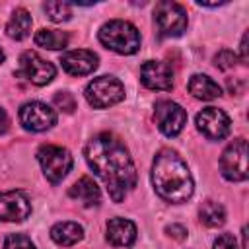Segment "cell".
Returning a JSON list of instances; mask_svg holds the SVG:
<instances>
[{"instance_id": "cell-12", "label": "cell", "mask_w": 249, "mask_h": 249, "mask_svg": "<svg viewBox=\"0 0 249 249\" xmlns=\"http://www.w3.org/2000/svg\"><path fill=\"white\" fill-rule=\"evenodd\" d=\"M140 80L148 89L169 91L173 88V70L167 62L146 60L140 66Z\"/></svg>"}, {"instance_id": "cell-22", "label": "cell", "mask_w": 249, "mask_h": 249, "mask_svg": "<svg viewBox=\"0 0 249 249\" xmlns=\"http://www.w3.org/2000/svg\"><path fill=\"white\" fill-rule=\"evenodd\" d=\"M43 8H45L49 19H53L56 23L66 21L72 16V4H68V2H47Z\"/></svg>"}, {"instance_id": "cell-27", "label": "cell", "mask_w": 249, "mask_h": 249, "mask_svg": "<svg viewBox=\"0 0 249 249\" xmlns=\"http://www.w3.org/2000/svg\"><path fill=\"white\" fill-rule=\"evenodd\" d=\"M165 231H167V233H169L171 237L179 239V241L187 237V230H185V228H183L181 224H171V226H167V228H165Z\"/></svg>"}, {"instance_id": "cell-11", "label": "cell", "mask_w": 249, "mask_h": 249, "mask_svg": "<svg viewBox=\"0 0 249 249\" xmlns=\"http://www.w3.org/2000/svg\"><path fill=\"white\" fill-rule=\"evenodd\" d=\"M196 128L208 138V140H222L230 134L231 123L230 117L218 109V107H204L196 115Z\"/></svg>"}, {"instance_id": "cell-8", "label": "cell", "mask_w": 249, "mask_h": 249, "mask_svg": "<svg viewBox=\"0 0 249 249\" xmlns=\"http://www.w3.org/2000/svg\"><path fill=\"white\" fill-rule=\"evenodd\" d=\"M16 76H21L35 86H45L56 76V68L53 66V62L45 60L39 53L25 51L19 56V68H18Z\"/></svg>"}, {"instance_id": "cell-21", "label": "cell", "mask_w": 249, "mask_h": 249, "mask_svg": "<svg viewBox=\"0 0 249 249\" xmlns=\"http://www.w3.org/2000/svg\"><path fill=\"white\" fill-rule=\"evenodd\" d=\"M198 216H200V222L208 228H218L226 222V210L220 202H214V200H206L200 204L198 208Z\"/></svg>"}, {"instance_id": "cell-19", "label": "cell", "mask_w": 249, "mask_h": 249, "mask_svg": "<svg viewBox=\"0 0 249 249\" xmlns=\"http://www.w3.org/2000/svg\"><path fill=\"white\" fill-rule=\"evenodd\" d=\"M29 31H31V16L25 8H18L12 14L10 21L6 23V35L16 41H21L29 35Z\"/></svg>"}, {"instance_id": "cell-25", "label": "cell", "mask_w": 249, "mask_h": 249, "mask_svg": "<svg viewBox=\"0 0 249 249\" xmlns=\"http://www.w3.org/2000/svg\"><path fill=\"white\" fill-rule=\"evenodd\" d=\"M53 101H54V105H56L58 109H62L64 113H72V111L76 109V99H74V95L68 93V91H58Z\"/></svg>"}, {"instance_id": "cell-10", "label": "cell", "mask_w": 249, "mask_h": 249, "mask_svg": "<svg viewBox=\"0 0 249 249\" xmlns=\"http://www.w3.org/2000/svg\"><path fill=\"white\" fill-rule=\"evenodd\" d=\"M154 117H156V123H158V128L165 134V136H177L185 123H187V111L175 103V101H169V99H160L154 107Z\"/></svg>"}, {"instance_id": "cell-24", "label": "cell", "mask_w": 249, "mask_h": 249, "mask_svg": "<svg viewBox=\"0 0 249 249\" xmlns=\"http://www.w3.org/2000/svg\"><path fill=\"white\" fill-rule=\"evenodd\" d=\"M237 62V54L233 51H228V49H222L216 56H214V66L220 68V70H230L233 68Z\"/></svg>"}, {"instance_id": "cell-5", "label": "cell", "mask_w": 249, "mask_h": 249, "mask_svg": "<svg viewBox=\"0 0 249 249\" xmlns=\"http://www.w3.org/2000/svg\"><path fill=\"white\" fill-rule=\"evenodd\" d=\"M37 160L43 167V173L45 177L56 185L60 183L68 171L72 169V156L66 148L62 146H54V144H43L39 150H37Z\"/></svg>"}, {"instance_id": "cell-13", "label": "cell", "mask_w": 249, "mask_h": 249, "mask_svg": "<svg viewBox=\"0 0 249 249\" xmlns=\"http://www.w3.org/2000/svg\"><path fill=\"white\" fill-rule=\"evenodd\" d=\"M31 214V202L21 191L0 193V220L4 222H23Z\"/></svg>"}, {"instance_id": "cell-23", "label": "cell", "mask_w": 249, "mask_h": 249, "mask_svg": "<svg viewBox=\"0 0 249 249\" xmlns=\"http://www.w3.org/2000/svg\"><path fill=\"white\" fill-rule=\"evenodd\" d=\"M2 249H35L33 241L23 233H8Z\"/></svg>"}, {"instance_id": "cell-3", "label": "cell", "mask_w": 249, "mask_h": 249, "mask_svg": "<svg viewBox=\"0 0 249 249\" xmlns=\"http://www.w3.org/2000/svg\"><path fill=\"white\" fill-rule=\"evenodd\" d=\"M99 41L119 54H134L140 49V31L124 19H111L101 25Z\"/></svg>"}, {"instance_id": "cell-29", "label": "cell", "mask_w": 249, "mask_h": 249, "mask_svg": "<svg viewBox=\"0 0 249 249\" xmlns=\"http://www.w3.org/2000/svg\"><path fill=\"white\" fill-rule=\"evenodd\" d=\"M241 60L243 62H247V33H243V37H241Z\"/></svg>"}, {"instance_id": "cell-18", "label": "cell", "mask_w": 249, "mask_h": 249, "mask_svg": "<svg viewBox=\"0 0 249 249\" xmlns=\"http://www.w3.org/2000/svg\"><path fill=\"white\" fill-rule=\"evenodd\" d=\"M84 237V228L76 222H58L51 228V239L62 247L74 245Z\"/></svg>"}, {"instance_id": "cell-4", "label": "cell", "mask_w": 249, "mask_h": 249, "mask_svg": "<svg viewBox=\"0 0 249 249\" xmlns=\"http://www.w3.org/2000/svg\"><path fill=\"white\" fill-rule=\"evenodd\" d=\"M84 95L91 107L105 109L124 99V86L115 76H99L86 86Z\"/></svg>"}, {"instance_id": "cell-28", "label": "cell", "mask_w": 249, "mask_h": 249, "mask_svg": "<svg viewBox=\"0 0 249 249\" xmlns=\"http://www.w3.org/2000/svg\"><path fill=\"white\" fill-rule=\"evenodd\" d=\"M6 130H8V115H6V111L0 107V134L6 132Z\"/></svg>"}, {"instance_id": "cell-16", "label": "cell", "mask_w": 249, "mask_h": 249, "mask_svg": "<svg viewBox=\"0 0 249 249\" xmlns=\"http://www.w3.org/2000/svg\"><path fill=\"white\" fill-rule=\"evenodd\" d=\"M68 195L72 198H76L78 202H82L84 206H97L99 200H101V191L97 187V183L91 179V177H80L68 191Z\"/></svg>"}, {"instance_id": "cell-7", "label": "cell", "mask_w": 249, "mask_h": 249, "mask_svg": "<svg viewBox=\"0 0 249 249\" xmlns=\"http://www.w3.org/2000/svg\"><path fill=\"white\" fill-rule=\"evenodd\" d=\"M220 171L228 181L247 179V142L245 138L233 140L220 158Z\"/></svg>"}, {"instance_id": "cell-6", "label": "cell", "mask_w": 249, "mask_h": 249, "mask_svg": "<svg viewBox=\"0 0 249 249\" xmlns=\"http://www.w3.org/2000/svg\"><path fill=\"white\" fill-rule=\"evenodd\" d=\"M154 21L161 37H179L187 29V12L181 4L163 0L154 8Z\"/></svg>"}, {"instance_id": "cell-20", "label": "cell", "mask_w": 249, "mask_h": 249, "mask_svg": "<svg viewBox=\"0 0 249 249\" xmlns=\"http://www.w3.org/2000/svg\"><path fill=\"white\" fill-rule=\"evenodd\" d=\"M33 41H35L37 47L58 51V49H64L68 45V33L56 31V29H39L35 33V39Z\"/></svg>"}, {"instance_id": "cell-9", "label": "cell", "mask_w": 249, "mask_h": 249, "mask_svg": "<svg viewBox=\"0 0 249 249\" xmlns=\"http://www.w3.org/2000/svg\"><path fill=\"white\" fill-rule=\"evenodd\" d=\"M19 123L25 130L43 132L56 124V113L43 101H29L19 109Z\"/></svg>"}, {"instance_id": "cell-17", "label": "cell", "mask_w": 249, "mask_h": 249, "mask_svg": "<svg viewBox=\"0 0 249 249\" xmlns=\"http://www.w3.org/2000/svg\"><path fill=\"white\" fill-rule=\"evenodd\" d=\"M187 89L193 97L196 99H202V101H210V99H216L222 95V88L206 74H195L191 76L189 84H187Z\"/></svg>"}, {"instance_id": "cell-15", "label": "cell", "mask_w": 249, "mask_h": 249, "mask_svg": "<svg viewBox=\"0 0 249 249\" xmlns=\"http://www.w3.org/2000/svg\"><path fill=\"white\" fill-rule=\"evenodd\" d=\"M107 241L115 247H130L136 241V226L126 218H111L107 222Z\"/></svg>"}, {"instance_id": "cell-2", "label": "cell", "mask_w": 249, "mask_h": 249, "mask_svg": "<svg viewBox=\"0 0 249 249\" xmlns=\"http://www.w3.org/2000/svg\"><path fill=\"white\" fill-rule=\"evenodd\" d=\"M152 185L156 193L167 202H185L195 191L193 175L185 160L169 148L160 150L154 158Z\"/></svg>"}, {"instance_id": "cell-26", "label": "cell", "mask_w": 249, "mask_h": 249, "mask_svg": "<svg viewBox=\"0 0 249 249\" xmlns=\"http://www.w3.org/2000/svg\"><path fill=\"white\" fill-rule=\"evenodd\" d=\"M214 249H237V241L231 233H222L214 241Z\"/></svg>"}, {"instance_id": "cell-30", "label": "cell", "mask_w": 249, "mask_h": 249, "mask_svg": "<svg viewBox=\"0 0 249 249\" xmlns=\"http://www.w3.org/2000/svg\"><path fill=\"white\" fill-rule=\"evenodd\" d=\"M4 58H6V54H4V51H2V47H0V64L4 62Z\"/></svg>"}, {"instance_id": "cell-1", "label": "cell", "mask_w": 249, "mask_h": 249, "mask_svg": "<svg viewBox=\"0 0 249 249\" xmlns=\"http://www.w3.org/2000/svg\"><path fill=\"white\" fill-rule=\"evenodd\" d=\"M86 161L105 183L113 202L124 200L126 193L136 187V167L124 144L109 132L93 136L84 150Z\"/></svg>"}, {"instance_id": "cell-14", "label": "cell", "mask_w": 249, "mask_h": 249, "mask_svg": "<svg viewBox=\"0 0 249 249\" xmlns=\"http://www.w3.org/2000/svg\"><path fill=\"white\" fill-rule=\"evenodd\" d=\"M60 64L62 68L72 74V76H86L91 74L97 64H99V56L93 51L88 49H76V51H68L60 56Z\"/></svg>"}]
</instances>
